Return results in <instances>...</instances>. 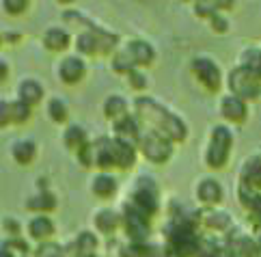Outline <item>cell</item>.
<instances>
[{"label": "cell", "mask_w": 261, "mask_h": 257, "mask_svg": "<svg viewBox=\"0 0 261 257\" xmlns=\"http://www.w3.org/2000/svg\"><path fill=\"white\" fill-rule=\"evenodd\" d=\"M57 76L67 87L80 85L87 78V61L80 54H67L57 63Z\"/></svg>", "instance_id": "cell-9"}, {"label": "cell", "mask_w": 261, "mask_h": 257, "mask_svg": "<svg viewBox=\"0 0 261 257\" xmlns=\"http://www.w3.org/2000/svg\"><path fill=\"white\" fill-rule=\"evenodd\" d=\"M125 78H127L129 89H132V91H138V93H143V91L147 89V85H149V80H147V76L143 73V69H134V71H129Z\"/></svg>", "instance_id": "cell-32"}, {"label": "cell", "mask_w": 261, "mask_h": 257, "mask_svg": "<svg viewBox=\"0 0 261 257\" xmlns=\"http://www.w3.org/2000/svg\"><path fill=\"white\" fill-rule=\"evenodd\" d=\"M194 223L203 232H214V234H227L231 227V216L222 210L216 208H203L199 212H194Z\"/></svg>", "instance_id": "cell-11"}, {"label": "cell", "mask_w": 261, "mask_h": 257, "mask_svg": "<svg viewBox=\"0 0 261 257\" xmlns=\"http://www.w3.org/2000/svg\"><path fill=\"white\" fill-rule=\"evenodd\" d=\"M93 169H99V173H110L115 169L113 136H99V139L93 141Z\"/></svg>", "instance_id": "cell-12"}, {"label": "cell", "mask_w": 261, "mask_h": 257, "mask_svg": "<svg viewBox=\"0 0 261 257\" xmlns=\"http://www.w3.org/2000/svg\"><path fill=\"white\" fill-rule=\"evenodd\" d=\"M227 87L231 91V95L244 99V102H257V99H261V80L240 65L229 71Z\"/></svg>", "instance_id": "cell-7"}, {"label": "cell", "mask_w": 261, "mask_h": 257, "mask_svg": "<svg viewBox=\"0 0 261 257\" xmlns=\"http://www.w3.org/2000/svg\"><path fill=\"white\" fill-rule=\"evenodd\" d=\"M136 160H138V147L132 145V143L115 139V169L129 171L136 164Z\"/></svg>", "instance_id": "cell-24"}, {"label": "cell", "mask_w": 261, "mask_h": 257, "mask_svg": "<svg viewBox=\"0 0 261 257\" xmlns=\"http://www.w3.org/2000/svg\"><path fill=\"white\" fill-rule=\"evenodd\" d=\"M123 232L129 238V242H147V238L151 236V220L136 212L132 205L123 203Z\"/></svg>", "instance_id": "cell-8"}, {"label": "cell", "mask_w": 261, "mask_h": 257, "mask_svg": "<svg viewBox=\"0 0 261 257\" xmlns=\"http://www.w3.org/2000/svg\"><path fill=\"white\" fill-rule=\"evenodd\" d=\"M48 117H50L52 123L65 125L69 121V108H67V104H65L61 97H50L48 99Z\"/></svg>", "instance_id": "cell-30"}, {"label": "cell", "mask_w": 261, "mask_h": 257, "mask_svg": "<svg viewBox=\"0 0 261 257\" xmlns=\"http://www.w3.org/2000/svg\"><path fill=\"white\" fill-rule=\"evenodd\" d=\"M207 22H210V26H212V31L218 33V35H225V33H229V29H231L227 15L222 13L220 9H218V11H214V13L207 17Z\"/></svg>", "instance_id": "cell-31"}, {"label": "cell", "mask_w": 261, "mask_h": 257, "mask_svg": "<svg viewBox=\"0 0 261 257\" xmlns=\"http://www.w3.org/2000/svg\"><path fill=\"white\" fill-rule=\"evenodd\" d=\"M3 229H5V232H9V238H20V232H22V227L17 225L13 218H9V216L3 220Z\"/></svg>", "instance_id": "cell-35"}, {"label": "cell", "mask_w": 261, "mask_h": 257, "mask_svg": "<svg viewBox=\"0 0 261 257\" xmlns=\"http://www.w3.org/2000/svg\"><path fill=\"white\" fill-rule=\"evenodd\" d=\"M43 95H45V91L37 80H22L20 85H17V99L31 108L39 104Z\"/></svg>", "instance_id": "cell-28"}, {"label": "cell", "mask_w": 261, "mask_h": 257, "mask_svg": "<svg viewBox=\"0 0 261 257\" xmlns=\"http://www.w3.org/2000/svg\"><path fill=\"white\" fill-rule=\"evenodd\" d=\"M134 115L143 127L158 132L175 145H181L188 139V125L184 119L149 95H138L134 99Z\"/></svg>", "instance_id": "cell-1"}, {"label": "cell", "mask_w": 261, "mask_h": 257, "mask_svg": "<svg viewBox=\"0 0 261 257\" xmlns=\"http://www.w3.org/2000/svg\"><path fill=\"white\" fill-rule=\"evenodd\" d=\"M91 195L97 197L99 201H108L117 195L119 190V182L113 173H95L91 179Z\"/></svg>", "instance_id": "cell-19"}, {"label": "cell", "mask_w": 261, "mask_h": 257, "mask_svg": "<svg viewBox=\"0 0 261 257\" xmlns=\"http://www.w3.org/2000/svg\"><path fill=\"white\" fill-rule=\"evenodd\" d=\"M41 43H43V48L48 50V52L61 54V52H65V50H69V45H71V35L65 31L63 26H50V29L43 33Z\"/></svg>", "instance_id": "cell-20"}, {"label": "cell", "mask_w": 261, "mask_h": 257, "mask_svg": "<svg viewBox=\"0 0 261 257\" xmlns=\"http://www.w3.org/2000/svg\"><path fill=\"white\" fill-rule=\"evenodd\" d=\"M26 234L33 242H39V244H48L50 238L57 234V225L52 223L50 216L45 214H39V216H33L26 225Z\"/></svg>", "instance_id": "cell-16"}, {"label": "cell", "mask_w": 261, "mask_h": 257, "mask_svg": "<svg viewBox=\"0 0 261 257\" xmlns=\"http://www.w3.org/2000/svg\"><path fill=\"white\" fill-rule=\"evenodd\" d=\"M63 143H65V147H67L69 151L78 153L80 149H85V147L91 143V139H89V134H87V130H85L82 125L71 123V125L65 127V132H63Z\"/></svg>", "instance_id": "cell-26"}, {"label": "cell", "mask_w": 261, "mask_h": 257, "mask_svg": "<svg viewBox=\"0 0 261 257\" xmlns=\"http://www.w3.org/2000/svg\"><path fill=\"white\" fill-rule=\"evenodd\" d=\"M93 227L95 232L104 234V236H115L119 229H123V218H121L119 212L110 208H101L95 212V218H93Z\"/></svg>", "instance_id": "cell-18"}, {"label": "cell", "mask_w": 261, "mask_h": 257, "mask_svg": "<svg viewBox=\"0 0 261 257\" xmlns=\"http://www.w3.org/2000/svg\"><path fill=\"white\" fill-rule=\"evenodd\" d=\"M119 257H169L166 249L151 242H127L119 249Z\"/></svg>", "instance_id": "cell-22"}, {"label": "cell", "mask_w": 261, "mask_h": 257, "mask_svg": "<svg viewBox=\"0 0 261 257\" xmlns=\"http://www.w3.org/2000/svg\"><path fill=\"white\" fill-rule=\"evenodd\" d=\"M101 110H104V117L108 119V121H121V119L129 117L132 113H129V104L127 99L123 95H108L104 99V106H101Z\"/></svg>", "instance_id": "cell-25"}, {"label": "cell", "mask_w": 261, "mask_h": 257, "mask_svg": "<svg viewBox=\"0 0 261 257\" xmlns=\"http://www.w3.org/2000/svg\"><path fill=\"white\" fill-rule=\"evenodd\" d=\"M141 134H143V125L141 121L136 119V115L132 113L129 117L121 119V121L113 123V136L119 141H125V143H132L138 147V141H141Z\"/></svg>", "instance_id": "cell-17"}, {"label": "cell", "mask_w": 261, "mask_h": 257, "mask_svg": "<svg viewBox=\"0 0 261 257\" xmlns=\"http://www.w3.org/2000/svg\"><path fill=\"white\" fill-rule=\"evenodd\" d=\"M57 205H59V201H57V197H54L50 190H39V192H35V195L26 199V203H24V208L29 210V212H35L37 216H39V214L48 216L50 212H54V210H57Z\"/></svg>", "instance_id": "cell-23"}, {"label": "cell", "mask_w": 261, "mask_h": 257, "mask_svg": "<svg viewBox=\"0 0 261 257\" xmlns=\"http://www.w3.org/2000/svg\"><path fill=\"white\" fill-rule=\"evenodd\" d=\"M190 71L194 80L199 82V87L207 93L216 95L220 93L222 85H225V76H222V69L218 67V63L210 59V57H194L190 63Z\"/></svg>", "instance_id": "cell-6"}, {"label": "cell", "mask_w": 261, "mask_h": 257, "mask_svg": "<svg viewBox=\"0 0 261 257\" xmlns=\"http://www.w3.org/2000/svg\"><path fill=\"white\" fill-rule=\"evenodd\" d=\"M65 15L69 17H76V20H80L82 24H85V31H80L76 35V50L82 59L89 57V59H97V57H108V54H113L115 45L119 43V37L108 33L104 29H99L97 24L89 22L87 17H82L80 13H71L67 11Z\"/></svg>", "instance_id": "cell-2"}, {"label": "cell", "mask_w": 261, "mask_h": 257, "mask_svg": "<svg viewBox=\"0 0 261 257\" xmlns=\"http://www.w3.org/2000/svg\"><path fill=\"white\" fill-rule=\"evenodd\" d=\"M99 238L95 232H80L76 236V240L71 242L67 257H87V255H97Z\"/></svg>", "instance_id": "cell-21"}, {"label": "cell", "mask_w": 261, "mask_h": 257, "mask_svg": "<svg viewBox=\"0 0 261 257\" xmlns=\"http://www.w3.org/2000/svg\"><path fill=\"white\" fill-rule=\"evenodd\" d=\"M0 257H17V253L9 249L7 244H3V249H0Z\"/></svg>", "instance_id": "cell-36"}, {"label": "cell", "mask_w": 261, "mask_h": 257, "mask_svg": "<svg viewBox=\"0 0 261 257\" xmlns=\"http://www.w3.org/2000/svg\"><path fill=\"white\" fill-rule=\"evenodd\" d=\"M194 195H197L199 203L203 208H216L220 201H222V197H225V192H222V186H220L218 179L203 177L197 184V188H194Z\"/></svg>", "instance_id": "cell-15"}, {"label": "cell", "mask_w": 261, "mask_h": 257, "mask_svg": "<svg viewBox=\"0 0 261 257\" xmlns=\"http://www.w3.org/2000/svg\"><path fill=\"white\" fill-rule=\"evenodd\" d=\"M0 71H3V82L9 78V65H7V61L0 63Z\"/></svg>", "instance_id": "cell-37"}, {"label": "cell", "mask_w": 261, "mask_h": 257, "mask_svg": "<svg viewBox=\"0 0 261 257\" xmlns=\"http://www.w3.org/2000/svg\"><path fill=\"white\" fill-rule=\"evenodd\" d=\"M33 108L26 106L20 99H3L0 102V125L3 127H11V125H24L31 119Z\"/></svg>", "instance_id": "cell-13"}, {"label": "cell", "mask_w": 261, "mask_h": 257, "mask_svg": "<svg viewBox=\"0 0 261 257\" xmlns=\"http://www.w3.org/2000/svg\"><path fill=\"white\" fill-rule=\"evenodd\" d=\"M37 153H39V149H37V143L33 139H22V141H15L11 145V158L22 164V167H29V164L35 162Z\"/></svg>", "instance_id": "cell-27"}, {"label": "cell", "mask_w": 261, "mask_h": 257, "mask_svg": "<svg viewBox=\"0 0 261 257\" xmlns=\"http://www.w3.org/2000/svg\"><path fill=\"white\" fill-rule=\"evenodd\" d=\"M233 153V132L227 123L212 125L207 136V147H205V164L212 171H220L227 167Z\"/></svg>", "instance_id": "cell-3"}, {"label": "cell", "mask_w": 261, "mask_h": 257, "mask_svg": "<svg viewBox=\"0 0 261 257\" xmlns=\"http://www.w3.org/2000/svg\"><path fill=\"white\" fill-rule=\"evenodd\" d=\"M125 203L132 205L136 212H141L149 220H153V216L160 212V188H158L153 177H149V175L138 177Z\"/></svg>", "instance_id": "cell-4"}, {"label": "cell", "mask_w": 261, "mask_h": 257, "mask_svg": "<svg viewBox=\"0 0 261 257\" xmlns=\"http://www.w3.org/2000/svg\"><path fill=\"white\" fill-rule=\"evenodd\" d=\"M220 117L229 125H242L248 121V102L240 99L236 95H225L220 99Z\"/></svg>", "instance_id": "cell-14"}, {"label": "cell", "mask_w": 261, "mask_h": 257, "mask_svg": "<svg viewBox=\"0 0 261 257\" xmlns=\"http://www.w3.org/2000/svg\"><path fill=\"white\" fill-rule=\"evenodd\" d=\"M29 0H5L3 3V9L7 15H22L29 11Z\"/></svg>", "instance_id": "cell-34"}, {"label": "cell", "mask_w": 261, "mask_h": 257, "mask_svg": "<svg viewBox=\"0 0 261 257\" xmlns=\"http://www.w3.org/2000/svg\"><path fill=\"white\" fill-rule=\"evenodd\" d=\"M33 257H67V251H65L63 246H59V244L48 242V244H41L39 249L35 251Z\"/></svg>", "instance_id": "cell-33"}, {"label": "cell", "mask_w": 261, "mask_h": 257, "mask_svg": "<svg viewBox=\"0 0 261 257\" xmlns=\"http://www.w3.org/2000/svg\"><path fill=\"white\" fill-rule=\"evenodd\" d=\"M121 54L132 63L134 69H143L153 65L155 61V48L145 39H129L123 48H121Z\"/></svg>", "instance_id": "cell-10"}, {"label": "cell", "mask_w": 261, "mask_h": 257, "mask_svg": "<svg viewBox=\"0 0 261 257\" xmlns=\"http://www.w3.org/2000/svg\"><path fill=\"white\" fill-rule=\"evenodd\" d=\"M87 257H97V255H87Z\"/></svg>", "instance_id": "cell-38"}, {"label": "cell", "mask_w": 261, "mask_h": 257, "mask_svg": "<svg viewBox=\"0 0 261 257\" xmlns=\"http://www.w3.org/2000/svg\"><path fill=\"white\" fill-rule=\"evenodd\" d=\"M138 153H143V158L151 164H166L175 153V143H171L169 139H164L153 130L143 127L141 141H138Z\"/></svg>", "instance_id": "cell-5"}, {"label": "cell", "mask_w": 261, "mask_h": 257, "mask_svg": "<svg viewBox=\"0 0 261 257\" xmlns=\"http://www.w3.org/2000/svg\"><path fill=\"white\" fill-rule=\"evenodd\" d=\"M240 67L250 71L255 78L261 80V50L259 48H246L240 54Z\"/></svg>", "instance_id": "cell-29"}]
</instances>
